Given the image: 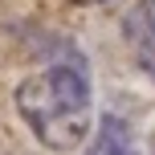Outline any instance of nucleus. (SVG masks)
<instances>
[{"label":"nucleus","instance_id":"f257e3e1","mask_svg":"<svg viewBox=\"0 0 155 155\" xmlns=\"http://www.w3.org/2000/svg\"><path fill=\"white\" fill-rule=\"evenodd\" d=\"M16 110L49 151H74L90 135L94 90L86 61L61 57L16 86Z\"/></svg>","mask_w":155,"mask_h":155},{"label":"nucleus","instance_id":"f03ea898","mask_svg":"<svg viewBox=\"0 0 155 155\" xmlns=\"http://www.w3.org/2000/svg\"><path fill=\"white\" fill-rule=\"evenodd\" d=\"M82 155H139V139H135L131 123L123 114H102L94 139L86 143Z\"/></svg>","mask_w":155,"mask_h":155},{"label":"nucleus","instance_id":"7ed1b4c3","mask_svg":"<svg viewBox=\"0 0 155 155\" xmlns=\"http://www.w3.org/2000/svg\"><path fill=\"white\" fill-rule=\"evenodd\" d=\"M127 37H131V49H135V61L143 65L151 78H155V29H147L143 21L127 16Z\"/></svg>","mask_w":155,"mask_h":155},{"label":"nucleus","instance_id":"20e7f679","mask_svg":"<svg viewBox=\"0 0 155 155\" xmlns=\"http://www.w3.org/2000/svg\"><path fill=\"white\" fill-rule=\"evenodd\" d=\"M135 21H143V25H147V29H155V0H143V4L139 8H135Z\"/></svg>","mask_w":155,"mask_h":155}]
</instances>
